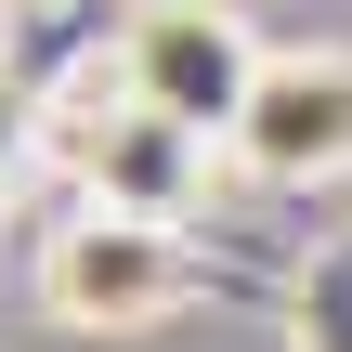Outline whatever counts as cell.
Listing matches in <instances>:
<instances>
[{"instance_id":"cell-3","label":"cell","mask_w":352,"mask_h":352,"mask_svg":"<svg viewBox=\"0 0 352 352\" xmlns=\"http://www.w3.org/2000/svg\"><path fill=\"white\" fill-rule=\"evenodd\" d=\"M222 157H235L248 183H274V196L340 183V170H352V52H274Z\"/></svg>"},{"instance_id":"cell-2","label":"cell","mask_w":352,"mask_h":352,"mask_svg":"<svg viewBox=\"0 0 352 352\" xmlns=\"http://www.w3.org/2000/svg\"><path fill=\"white\" fill-rule=\"evenodd\" d=\"M118 65H131V91L157 104V118H183V131H209V144H235V118H248V91H261V39H248V13L235 0H144L131 26H118Z\"/></svg>"},{"instance_id":"cell-1","label":"cell","mask_w":352,"mask_h":352,"mask_svg":"<svg viewBox=\"0 0 352 352\" xmlns=\"http://www.w3.org/2000/svg\"><path fill=\"white\" fill-rule=\"evenodd\" d=\"M183 300H196V248L170 222H131V209H91L78 196V222L39 235V314L78 327V340H144Z\"/></svg>"},{"instance_id":"cell-6","label":"cell","mask_w":352,"mask_h":352,"mask_svg":"<svg viewBox=\"0 0 352 352\" xmlns=\"http://www.w3.org/2000/svg\"><path fill=\"white\" fill-rule=\"evenodd\" d=\"M26 118H52V91L26 78V52H13V26H0V183H13V157H26Z\"/></svg>"},{"instance_id":"cell-4","label":"cell","mask_w":352,"mask_h":352,"mask_svg":"<svg viewBox=\"0 0 352 352\" xmlns=\"http://www.w3.org/2000/svg\"><path fill=\"white\" fill-rule=\"evenodd\" d=\"M65 157H78V183H91V209H131V222H183L196 183H209V131L157 118L144 91H118L91 131H65Z\"/></svg>"},{"instance_id":"cell-5","label":"cell","mask_w":352,"mask_h":352,"mask_svg":"<svg viewBox=\"0 0 352 352\" xmlns=\"http://www.w3.org/2000/svg\"><path fill=\"white\" fill-rule=\"evenodd\" d=\"M287 340H300V352H352V248L300 274V314H287Z\"/></svg>"}]
</instances>
